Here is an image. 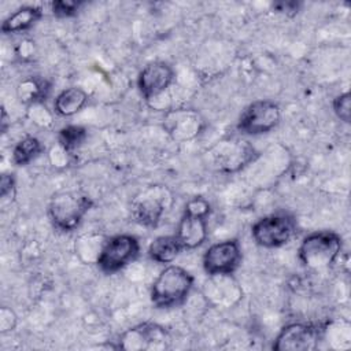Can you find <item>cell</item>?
Wrapping results in <instances>:
<instances>
[{
    "label": "cell",
    "instance_id": "6da1fadb",
    "mask_svg": "<svg viewBox=\"0 0 351 351\" xmlns=\"http://www.w3.org/2000/svg\"><path fill=\"white\" fill-rule=\"evenodd\" d=\"M195 277L185 267L166 265L149 289L151 303L156 308H174L184 304L193 288Z\"/></svg>",
    "mask_w": 351,
    "mask_h": 351
},
{
    "label": "cell",
    "instance_id": "7a4b0ae2",
    "mask_svg": "<svg viewBox=\"0 0 351 351\" xmlns=\"http://www.w3.org/2000/svg\"><path fill=\"white\" fill-rule=\"evenodd\" d=\"M93 199L81 191H59L48 203L49 221L58 232H74L93 207Z\"/></svg>",
    "mask_w": 351,
    "mask_h": 351
},
{
    "label": "cell",
    "instance_id": "3957f363",
    "mask_svg": "<svg viewBox=\"0 0 351 351\" xmlns=\"http://www.w3.org/2000/svg\"><path fill=\"white\" fill-rule=\"evenodd\" d=\"M343 248V239L333 230H315L303 237L298 259L308 270H324L336 263Z\"/></svg>",
    "mask_w": 351,
    "mask_h": 351
},
{
    "label": "cell",
    "instance_id": "277c9868",
    "mask_svg": "<svg viewBox=\"0 0 351 351\" xmlns=\"http://www.w3.org/2000/svg\"><path fill=\"white\" fill-rule=\"evenodd\" d=\"M210 214L211 204L206 197L195 196L186 202L174 233L184 251L196 250L206 243Z\"/></svg>",
    "mask_w": 351,
    "mask_h": 351
},
{
    "label": "cell",
    "instance_id": "5b68a950",
    "mask_svg": "<svg viewBox=\"0 0 351 351\" xmlns=\"http://www.w3.org/2000/svg\"><path fill=\"white\" fill-rule=\"evenodd\" d=\"M173 193L166 185H149L132 199V218L141 226L156 228L173 206Z\"/></svg>",
    "mask_w": 351,
    "mask_h": 351
},
{
    "label": "cell",
    "instance_id": "8992f818",
    "mask_svg": "<svg viewBox=\"0 0 351 351\" xmlns=\"http://www.w3.org/2000/svg\"><path fill=\"white\" fill-rule=\"evenodd\" d=\"M207 154L211 166L222 174L239 173L259 156L255 147L243 138L218 141Z\"/></svg>",
    "mask_w": 351,
    "mask_h": 351
},
{
    "label": "cell",
    "instance_id": "52a82bcc",
    "mask_svg": "<svg viewBox=\"0 0 351 351\" xmlns=\"http://www.w3.org/2000/svg\"><path fill=\"white\" fill-rule=\"evenodd\" d=\"M298 223L288 213H276L259 218L251 228V236L262 248H280L287 245L296 234Z\"/></svg>",
    "mask_w": 351,
    "mask_h": 351
},
{
    "label": "cell",
    "instance_id": "ba28073f",
    "mask_svg": "<svg viewBox=\"0 0 351 351\" xmlns=\"http://www.w3.org/2000/svg\"><path fill=\"white\" fill-rule=\"evenodd\" d=\"M140 251V241L133 234L121 233L107 237L96 259V266L104 274H115L134 262L138 258Z\"/></svg>",
    "mask_w": 351,
    "mask_h": 351
},
{
    "label": "cell",
    "instance_id": "9c48e42d",
    "mask_svg": "<svg viewBox=\"0 0 351 351\" xmlns=\"http://www.w3.org/2000/svg\"><path fill=\"white\" fill-rule=\"evenodd\" d=\"M281 122L280 106L269 99L251 101L237 119V130L247 136H261L274 130Z\"/></svg>",
    "mask_w": 351,
    "mask_h": 351
},
{
    "label": "cell",
    "instance_id": "30bf717a",
    "mask_svg": "<svg viewBox=\"0 0 351 351\" xmlns=\"http://www.w3.org/2000/svg\"><path fill=\"white\" fill-rule=\"evenodd\" d=\"M325 325L315 322H291L281 328L271 348L274 351H311L318 348Z\"/></svg>",
    "mask_w": 351,
    "mask_h": 351
},
{
    "label": "cell",
    "instance_id": "8fae6325",
    "mask_svg": "<svg viewBox=\"0 0 351 351\" xmlns=\"http://www.w3.org/2000/svg\"><path fill=\"white\" fill-rule=\"evenodd\" d=\"M243 262V250L237 239H225L211 244L202 258L207 276H233Z\"/></svg>",
    "mask_w": 351,
    "mask_h": 351
},
{
    "label": "cell",
    "instance_id": "7c38bea8",
    "mask_svg": "<svg viewBox=\"0 0 351 351\" xmlns=\"http://www.w3.org/2000/svg\"><path fill=\"white\" fill-rule=\"evenodd\" d=\"M171 337L165 326L154 322H143L125 330L117 347L122 350H166L170 347Z\"/></svg>",
    "mask_w": 351,
    "mask_h": 351
},
{
    "label": "cell",
    "instance_id": "4fadbf2b",
    "mask_svg": "<svg viewBox=\"0 0 351 351\" xmlns=\"http://www.w3.org/2000/svg\"><path fill=\"white\" fill-rule=\"evenodd\" d=\"M174 69L163 62L154 60L147 63L137 75V88L141 96L149 101L165 93L174 82Z\"/></svg>",
    "mask_w": 351,
    "mask_h": 351
},
{
    "label": "cell",
    "instance_id": "5bb4252c",
    "mask_svg": "<svg viewBox=\"0 0 351 351\" xmlns=\"http://www.w3.org/2000/svg\"><path fill=\"white\" fill-rule=\"evenodd\" d=\"M203 118L192 108H173L163 117V128L176 141H188L200 134Z\"/></svg>",
    "mask_w": 351,
    "mask_h": 351
},
{
    "label": "cell",
    "instance_id": "9a60e30c",
    "mask_svg": "<svg viewBox=\"0 0 351 351\" xmlns=\"http://www.w3.org/2000/svg\"><path fill=\"white\" fill-rule=\"evenodd\" d=\"M44 15L41 5H22L11 12L1 23V32L4 34L22 33L33 27Z\"/></svg>",
    "mask_w": 351,
    "mask_h": 351
},
{
    "label": "cell",
    "instance_id": "2e32d148",
    "mask_svg": "<svg viewBox=\"0 0 351 351\" xmlns=\"http://www.w3.org/2000/svg\"><path fill=\"white\" fill-rule=\"evenodd\" d=\"M89 101V95L81 86H70L60 90L53 100V112L69 118L78 114Z\"/></svg>",
    "mask_w": 351,
    "mask_h": 351
},
{
    "label": "cell",
    "instance_id": "e0dca14e",
    "mask_svg": "<svg viewBox=\"0 0 351 351\" xmlns=\"http://www.w3.org/2000/svg\"><path fill=\"white\" fill-rule=\"evenodd\" d=\"M206 296L218 304H232V298L240 299L241 289L232 276H208L206 282Z\"/></svg>",
    "mask_w": 351,
    "mask_h": 351
},
{
    "label": "cell",
    "instance_id": "ac0fdd59",
    "mask_svg": "<svg viewBox=\"0 0 351 351\" xmlns=\"http://www.w3.org/2000/svg\"><path fill=\"white\" fill-rule=\"evenodd\" d=\"M184 251L176 234H163L154 239L147 250L149 259L160 265H169Z\"/></svg>",
    "mask_w": 351,
    "mask_h": 351
},
{
    "label": "cell",
    "instance_id": "d6986e66",
    "mask_svg": "<svg viewBox=\"0 0 351 351\" xmlns=\"http://www.w3.org/2000/svg\"><path fill=\"white\" fill-rule=\"evenodd\" d=\"M51 92V82L38 75H30L23 78L16 88L18 99L26 104L44 103Z\"/></svg>",
    "mask_w": 351,
    "mask_h": 351
},
{
    "label": "cell",
    "instance_id": "ffe728a7",
    "mask_svg": "<svg viewBox=\"0 0 351 351\" xmlns=\"http://www.w3.org/2000/svg\"><path fill=\"white\" fill-rule=\"evenodd\" d=\"M44 151L43 143L34 136H25L12 148L11 159L16 166H26L37 159Z\"/></svg>",
    "mask_w": 351,
    "mask_h": 351
},
{
    "label": "cell",
    "instance_id": "44dd1931",
    "mask_svg": "<svg viewBox=\"0 0 351 351\" xmlns=\"http://www.w3.org/2000/svg\"><path fill=\"white\" fill-rule=\"evenodd\" d=\"M88 137V130L81 125H67L58 132V145L69 155L80 148Z\"/></svg>",
    "mask_w": 351,
    "mask_h": 351
},
{
    "label": "cell",
    "instance_id": "7402d4cb",
    "mask_svg": "<svg viewBox=\"0 0 351 351\" xmlns=\"http://www.w3.org/2000/svg\"><path fill=\"white\" fill-rule=\"evenodd\" d=\"M82 5H84V1H74V0H53L49 4L51 11L56 18L75 16Z\"/></svg>",
    "mask_w": 351,
    "mask_h": 351
},
{
    "label": "cell",
    "instance_id": "603a6c76",
    "mask_svg": "<svg viewBox=\"0 0 351 351\" xmlns=\"http://www.w3.org/2000/svg\"><path fill=\"white\" fill-rule=\"evenodd\" d=\"M332 108L335 115L344 123H350L351 121V96L350 92H344L337 95L332 100Z\"/></svg>",
    "mask_w": 351,
    "mask_h": 351
},
{
    "label": "cell",
    "instance_id": "cb8c5ba5",
    "mask_svg": "<svg viewBox=\"0 0 351 351\" xmlns=\"http://www.w3.org/2000/svg\"><path fill=\"white\" fill-rule=\"evenodd\" d=\"M27 117L32 122L41 128H48L52 125V114L47 110L44 103L27 106Z\"/></svg>",
    "mask_w": 351,
    "mask_h": 351
},
{
    "label": "cell",
    "instance_id": "d4e9b609",
    "mask_svg": "<svg viewBox=\"0 0 351 351\" xmlns=\"http://www.w3.org/2000/svg\"><path fill=\"white\" fill-rule=\"evenodd\" d=\"M15 326H16L15 313L11 308H8L7 306H3L0 310V330H1V333L14 330Z\"/></svg>",
    "mask_w": 351,
    "mask_h": 351
},
{
    "label": "cell",
    "instance_id": "484cf974",
    "mask_svg": "<svg viewBox=\"0 0 351 351\" xmlns=\"http://www.w3.org/2000/svg\"><path fill=\"white\" fill-rule=\"evenodd\" d=\"M302 7V3L291 0V1H276L273 3V10H276L280 14H284L287 16H293L299 12Z\"/></svg>",
    "mask_w": 351,
    "mask_h": 351
},
{
    "label": "cell",
    "instance_id": "4316f807",
    "mask_svg": "<svg viewBox=\"0 0 351 351\" xmlns=\"http://www.w3.org/2000/svg\"><path fill=\"white\" fill-rule=\"evenodd\" d=\"M15 176L11 173L1 174L0 178V196L1 199H5L8 195H14L15 192Z\"/></svg>",
    "mask_w": 351,
    "mask_h": 351
},
{
    "label": "cell",
    "instance_id": "83f0119b",
    "mask_svg": "<svg viewBox=\"0 0 351 351\" xmlns=\"http://www.w3.org/2000/svg\"><path fill=\"white\" fill-rule=\"evenodd\" d=\"M7 125H8V121H7V112H5V108L3 107V111H1V130H3V133H5Z\"/></svg>",
    "mask_w": 351,
    "mask_h": 351
}]
</instances>
